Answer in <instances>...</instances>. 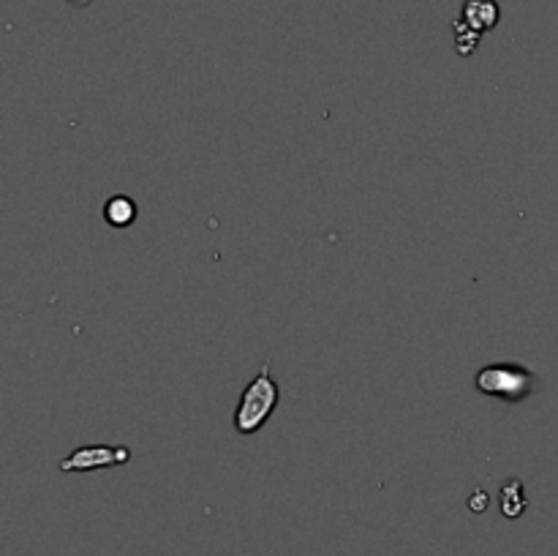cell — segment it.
I'll list each match as a JSON object with an SVG mask.
<instances>
[{
	"label": "cell",
	"mask_w": 558,
	"mask_h": 556,
	"mask_svg": "<svg viewBox=\"0 0 558 556\" xmlns=\"http://www.w3.org/2000/svg\"><path fill=\"white\" fill-rule=\"evenodd\" d=\"M278 403H281V387H278L276 376H272L270 358H267L262 363L259 374L245 385L243 396H240L238 407H234V431L240 436L259 434L278 409Z\"/></svg>",
	"instance_id": "6da1fadb"
},
{
	"label": "cell",
	"mask_w": 558,
	"mask_h": 556,
	"mask_svg": "<svg viewBox=\"0 0 558 556\" xmlns=\"http://www.w3.org/2000/svg\"><path fill=\"white\" fill-rule=\"evenodd\" d=\"M474 387L483 396L496 398L501 403H523L539 390V376L529 365L515 363V360H501V363H488L474 374Z\"/></svg>",
	"instance_id": "7a4b0ae2"
},
{
	"label": "cell",
	"mask_w": 558,
	"mask_h": 556,
	"mask_svg": "<svg viewBox=\"0 0 558 556\" xmlns=\"http://www.w3.org/2000/svg\"><path fill=\"white\" fill-rule=\"evenodd\" d=\"M131 461V447L125 445H85L76 447L74 452L58 463L60 472L74 474V472H96V469L109 467H125Z\"/></svg>",
	"instance_id": "3957f363"
},
{
	"label": "cell",
	"mask_w": 558,
	"mask_h": 556,
	"mask_svg": "<svg viewBox=\"0 0 558 556\" xmlns=\"http://www.w3.org/2000/svg\"><path fill=\"white\" fill-rule=\"evenodd\" d=\"M461 20L477 33H488L499 25L501 9L496 0H466L461 9Z\"/></svg>",
	"instance_id": "277c9868"
},
{
	"label": "cell",
	"mask_w": 558,
	"mask_h": 556,
	"mask_svg": "<svg viewBox=\"0 0 558 556\" xmlns=\"http://www.w3.org/2000/svg\"><path fill=\"white\" fill-rule=\"evenodd\" d=\"M136 216H140V207L131 196L118 194L104 202V221L112 229H129L136 221Z\"/></svg>",
	"instance_id": "5b68a950"
},
{
	"label": "cell",
	"mask_w": 558,
	"mask_h": 556,
	"mask_svg": "<svg viewBox=\"0 0 558 556\" xmlns=\"http://www.w3.org/2000/svg\"><path fill=\"white\" fill-rule=\"evenodd\" d=\"M499 507H501V516L510 518V521H515V518H521L523 512H526L529 499H526V488H523L521 480L510 478L505 485H501Z\"/></svg>",
	"instance_id": "8992f818"
},
{
	"label": "cell",
	"mask_w": 558,
	"mask_h": 556,
	"mask_svg": "<svg viewBox=\"0 0 558 556\" xmlns=\"http://www.w3.org/2000/svg\"><path fill=\"white\" fill-rule=\"evenodd\" d=\"M452 27H456V49L463 55V58H469V55H472L474 49H477V44H480V38H483V33H477V31H474V27H469L463 20H458Z\"/></svg>",
	"instance_id": "52a82bcc"
},
{
	"label": "cell",
	"mask_w": 558,
	"mask_h": 556,
	"mask_svg": "<svg viewBox=\"0 0 558 556\" xmlns=\"http://www.w3.org/2000/svg\"><path fill=\"white\" fill-rule=\"evenodd\" d=\"M469 507H472L474 512H483L485 507H488V494H485V491H474L472 501H469Z\"/></svg>",
	"instance_id": "ba28073f"
},
{
	"label": "cell",
	"mask_w": 558,
	"mask_h": 556,
	"mask_svg": "<svg viewBox=\"0 0 558 556\" xmlns=\"http://www.w3.org/2000/svg\"><path fill=\"white\" fill-rule=\"evenodd\" d=\"M69 3L80 5V9H82V5H90V3H93V0H69Z\"/></svg>",
	"instance_id": "9c48e42d"
}]
</instances>
